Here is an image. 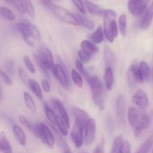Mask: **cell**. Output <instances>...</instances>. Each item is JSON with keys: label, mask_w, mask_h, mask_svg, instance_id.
Returning <instances> with one entry per match:
<instances>
[{"label": "cell", "mask_w": 153, "mask_h": 153, "mask_svg": "<svg viewBox=\"0 0 153 153\" xmlns=\"http://www.w3.org/2000/svg\"><path fill=\"white\" fill-rule=\"evenodd\" d=\"M23 62H24L25 66H26V68H27V70L29 72H31L32 74H35L36 72L35 68L34 66L33 63H32V60L29 59V57L28 56H23Z\"/></svg>", "instance_id": "cell-42"}, {"label": "cell", "mask_w": 153, "mask_h": 153, "mask_svg": "<svg viewBox=\"0 0 153 153\" xmlns=\"http://www.w3.org/2000/svg\"><path fill=\"white\" fill-rule=\"evenodd\" d=\"M50 126H51V128L52 129L54 133V136H55V140H56L57 143L59 146L60 148L62 149V150L63 151L64 153H72L71 150L70 146L68 144V143L63 139L62 135L60 134V132L59 131L58 128H56V126H53V125L50 124Z\"/></svg>", "instance_id": "cell-14"}, {"label": "cell", "mask_w": 153, "mask_h": 153, "mask_svg": "<svg viewBox=\"0 0 153 153\" xmlns=\"http://www.w3.org/2000/svg\"><path fill=\"white\" fill-rule=\"evenodd\" d=\"M2 90H1V86H0V101L2 99Z\"/></svg>", "instance_id": "cell-55"}, {"label": "cell", "mask_w": 153, "mask_h": 153, "mask_svg": "<svg viewBox=\"0 0 153 153\" xmlns=\"http://www.w3.org/2000/svg\"><path fill=\"white\" fill-rule=\"evenodd\" d=\"M119 29L123 36L127 34V17L126 14H121L119 17Z\"/></svg>", "instance_id": "cell-36"}, {"label": "cell", "mask_w": 153, "mask_h": 153, "mask_svg": "<svg viewBox=\"0 0 153 153\" xmlns=\"http://www.w3.org/2000/svg\"><path fill=\"white\" fill-rule=\"evenodd\" d=\"M0 152L2 153H12L11 143L4 132L0 133Z\"/></svg>", "instance_id": "cell-22"}, {"label": "cell", "mask_w": 153, "mask_h": 153, "mask_svg": "<svg viewBox=\"0 0 153 153\" xmlns=\"http://www.w3.org/2000/svg\"><path fill=\"white\" fill-rule=\"evenodd\" d=\"M23 99H24V102L27 108L30 110L32 113H35L37 111L36 104H35V101L32 98V97L29 95L28 92H23Z\"/></svg>", "instance_id": "cell-31"}, {"label": "cell", "mask_w": 153, "mask_h": 153, "mask_svg": "<svg viewBox=\"0 0 153 153\" xmlns=\"http://www.w3.org/2000/svg\"><path fill=\"white\" fill-rule=\"evenodd\" d=\"M0 76H1V78H2V80H3L5 84H7L8 86H12V80L9 76V74L5 71L2 70V68H0Z\"/></svg>", "instance_id": "cell-43"}, {"label": "cell", "mask_w": 153, "mask_h": 153, "mask_svg": "<svg viewBox=\"0 0 153 153\" xmlns=\"http://www.w3.org/2000/svg\"><path fill=\"white\" fill-rule=\"evenodd\" d=\"M83 126L78 123L75 122L73 128L70 133V137L71 140L73 141L75 147L77 149L80 148L83 146L84 137H83Z\"/></svg>", "instance_id": "cell-8"}, {"label": "cell", "mask_w": 153, "mask_h": 153, "mask_svg": "<svg viewBox=\"0 0 153 153\" xmlns=\"http://www.w3.org/2000/svg\"><path fill=\"white\" fill-rule=\"evenodd\" d=\"M104 37H105V35H104L103 28L99 26L97 28L96 30L92 33L91 39H92L93 43H95V45H98V44H101L104 42Z\"/></svg>", "instance_id": "cell-27"}, {"label": "cell", "mask_w": 153, "mask_h": 153, "mask_svg": "<svg viewBox=\"0 0 153 153\" xmlns=\"http://www.w3.org/2000/svg\"><path fill=\"white\" fill-rule=\"evenodd\" d=\"M114 82V72L111 67H107L104 73V83L107 90H111Z\"/></svg>", "instance_id": "cell-21"}, {"label": "cell", "mask_w": 153, "mask_h": 153, "mask_svg": "<svg viewBox=\"0 0 153 153\" xmlns=\"http://www.w3.org/2000/svg\"><path fill=\"white\" fill-rule=\"evenodd\" d=\"M45 6L48 7L49 8L54 15L59 19L61 21L64 22V23H68V24L74 25V26H80L78 20L76 18L74 14L71 13L70 11H68L65 8H62L59 5H54V4H45Z\"/></svg>", "instance_id": "cell-4"}, {"label": "cell", "mask_w": 153, "mask_h": 153, "mask_svg": "<svg viewBox=\"0 0 153 153\" xmlns=\"http://www.w3.org/2000/svg\"><path fill=\"white\" fill-rule=\"evenodd\" d=\"M132 103L137 106L140 110H146L149 106V100L148 95L142 89H138L132 96Z\"/></svg>", "instance_id": "cell-9"}, {"label": "cell", "mask_w": 153, "mask_h": 153, "mask_svg": "<svg viewBox=\"0 0 153 153\" xmlns=\"http://www.w3.org/2000/svg\"><path fill=\"white\" fill-rule=\"evenodd\" d=\"M18 120H19V122H20V123H21V124L23 125L26 128H27L28 130L32 131V124H31V123H29V121L27 120V118H26L25 116H23V115H20V116L18 117Z\"/></svg>", "instance_id": "cell-45"}, {"label": "cell", "mask_w": 153, "mask_h": 153, "mask_svg": "<svg viewBox=\"0 0 153 153\" xmlns=\"http://www.w3.org/2000/svg\"><path fill=\"white\" fill-rule=\"evenodd\" d=\"M85 5H86V7L89 12L92 14V15L101 16L104 14V10L100 6H98V5L89 1V0H85Z\"/></svg>", "instance_id": "cell-23"}, {"label": "cell", "mask_w": 153, "mask_h": 153, "mask_svg": "<svg viewBox=\"0 0 153 153\" xmlns=\"http://www.w3.org/2000/svg\"><path fill=\"white\" fill-rule=\"evenodd\" d=\"M29 87L30 88L31 90L32 91V92L35 94V96H36L38 99L41 100V101L43 100V94H42V89H41L40 85L38 84V83L36 80L31 79L30 81H29Z\"/></svg>", "instance_id": "cell-28"}, {"label": "cell", "mask_w": 153, "mask_h": 153, "mask_svg": "<svg viewBox=\"0 0 153 153\" xmlns=\"http://www.w3.org/2000/svg\"><path fill=\"white\" fill-rule=\"evenodd\" d=\"M56 128L62 136H67L68 134L69 128L68 127L64 120L59 116H57L56 118Z\"/></svg>", "instance_id": "cell-35"}, {"label": "cell", "mask_w": 153, "mask_h": 153, "mask_svg": "<svg viewBox=\"0 0 153 153\" xmlns=\"http://www.w3.org/2000/svg\"><path fill=\"white\" fill-rule=\"evenodd\" d=\"M5 68L8 71V74L11 75H14L16 72L15 65H14V62L12 60H8L5 63Z\"/></svg>", "instance_id": "cell-47"}, {"label": "cell", "mask_w": 153, "mask_h": 153, "mask_svg": "<svg viewBox=\"0 0 153 153\" xmlns=\"http://www.w3.org/2000/svg\"><path fill=\"white\" fill-rule=\"evenodd\" d=\"M71 78L73 82L74 83V84L76 85L77 87L81 88L83 85V78H82V76L80 74L78 71L75 69H73L71 71Z\"/></svg>", "instance_id": "cell-38"}, {"label": "cell", "mask_w": 153, "mask_h": 153, "mask_svg": "<svg viewBox=\"0 0 153 153\" xmlns=\"http://www.w3.org/2000/svg\"><path fill=\"white\" fill-rule=\"evenodd\" d=\"M42 2H43L44 5H45V4H51L52 3V1L51 0H41Z\"/></svg>", "instance_id": "cell-52"}, {"label": "cell", "mask_w": 153, "mask_h": 153, "mask_svg": "<svg viewBox=\"0 0 153 153\" xmlns=\"http://www.w3.org/2000/svg\"><path fill=\"white\" fill-rule=\"evenodd\" d=\"M18 75H19V77H20V80L23 82V84H25L26 86H29V81H30L31 79H29V77L28 76V75H27V74H26V72H25V71L20 67H19V68H18Z\"/></svg>", "instance_id": "cell-41"}, {"label": "cell", "mask_w": 153, "mask_h": 153, "mask_svg": "<svg viewBox=\"0 0 153 153\" xmlns=\"http://www.w3.org/2000/svg\"><path fill=\"white\" fill-rule=\"evenodd\" d=\"M33 56H34V59H35V62H36V64H37V66H38V69H39V71L42 72V74L44 75V76H45L47 78L49 79L50 78L49 70H48V69L46 68V66H45V65L42 63V62L41 61L40 59L38 58V56L37 54H34Z\"/></svg>", "instance_id": "cell-37"}, {"label": "cell", "mask_w": 153, "mask_h": 153, "mask_svg": "<svg viewBox=\"0 0 153 153\" xmlns=\"http://www.w3.org/2000/svg\"><path fill=\"white\" fill-rule=\"evenodd\" d=\"M23 2L24 3L26 11L29 14V15L32 17H35V8L33 6V4H32V0H23Z\"/></svg>", "instance_id": "cell-40"}, {"label": "cell", "mask_w": 153, "mask_h": 153, "mask_svg": "<svg viewBox=\"0 0 153 153\" xmlns=\"http://www.w3.org/2000/svg\"><path fill=\"white\" fill-rule=\"evenodd\" d=\"M153 20V1L149 6H147L142 20L140 23V28L143 30L148 29Z\"/></svg>", "instance_id": "cell-16"}, {"label": "cell", "mask_w": 153, "mask_h": 153, "mask_svg": "<svg viewBox=\"0 0 153 153\" xmlns=\"http://www.w3.org/2000/svg\"><path fill=\"white\" fill-rule=\"evenodd\" d=\"M104 60L107 67H113L117 63V56L109 46L104 47Z\"/></svg>", "instance_id": "cell-18"}, {"label": "cell", "mask_w": 153, "mask_h": 153, "mask_svg": "<svg viewBox=\"0 0 153 153\" xmlns=\"http://www.w3.org/2000/svg\"><path fill=\"white\" fill-rule=\"evenodd\" d=\"M123 142H124V140H123V135H118L113 140L110 153H120Z\"/></svg>", "instance_id": "cell-33"}, {"label": "cell", "mask_w": 153, "mask_h": 153, "mask_svg": "<svg viewBox=\"0 0 153 153\" xmlns=\"http://www.w3.org/2000/svg\"><path fill=\"white\" fill-rule=\"evenodd\" d=\"M80 47H81L82 51L92 56L93 54L97 53L99 51V48L95 43L88 40L83 41L80 44Z\"/></svg>", "instance_id": "cell-20"}, {"label": "cell", "mask_w": 153, "mask_h": 153, "mask_svg": "<svg viewBox=\"0 0 153 153\" xmlns=\"http://www.w3.org/2000/svg\"><path fill=\"white\" fill-rule=\"evenodd\" d=\"M6 3L10 4V5H13V2H14V0H4Z\"/></svg>", "instance_id": "cell-53"}, {"label": "cell", "mask_w": 153, "mask_h": 153, "mask_svg": "<svg viewBox=\"0 0 153 153\" xmlns=\"http://www.w3.org/2000/svg\"><path fill=\"white\" fill-rule=\"evenodd\" d=\"M87 81L90 86L92 94V99L95 105L101 110L105 108V98H104V86L102 82L96 75L88 76Z\"/></svg>", "instance_id": "cell-3"}, {"label": "cell", "mask_w": 153, "mask_h": 153, "mask_svg": "<svg viewBox=\"0 0 153 153\" xmlns=\"http://www.w3.org/2000/svg\"><path fill=\"white\" fill-rule=\"evenodd\" d=\"M128 80L130 84L134 85V83H143L144 80L140 73L139 68V65L136 62L132 63L128 72Z\"/></svg>", "instance_id": "cell-11"}, {"label": "cell", "mask_w": 153, "mask_h": 153, "mask_svg": "<svg viewBox=\"0 0 153 153\" xmlns=\"http://www.w3.org/2000/svg\"><path fill=\"white\" fill-rule=\"evenodd\" d=\"M17 28L18 29L19 32H20L23 38V40L24 41L25 43L30 48H33L34 43L32 40H31V36L29 34V28H28L27 25L25 22H20V23H17Z\"/></svg>", "instance_id": "cell-17"}, {"label": "cell", "mask_w": 153, "mask_h": 153, "mask_svg": "<svg viewBox=\"0 0 153 153\" xmlns=\"http://www.w3.org/2000/svg\"><path fill=\"white\" fill-rule=\"evenodd\" d=\"M85 143L86 145H91L94 142L96 132V123L92 118H89L84 128Z\"/></svg>", "instance_id": "cell-12"}, {"label": "cell", "mask_w": 153, "mask_h": 153, "mask_svg": "<svg viewBox=\"0 0 153 153\" xmlns=\"http://www.w3.org/2000/svg\"><path fill=\"white\" fill-rule=\"evenodd\" d=\"M152 153H153V149H152Z\"/></svg>", "instance_id": "cell-57"}, {"label": "cell", "mask_w": 153, "mask_h": 153, "mask_svg": "<svg viewBox=\"0 0 153 153\" xmlns=\"http://www.w3.org/2000/svg\"><path fill=\"white\" fill-rule=\"evenodd\" d=\"M44 108H45V114H46V117L47 118H48V121H49L50 124L56 126L57 115L56 114L54 110H53L51 107H49L46 103H45V105H44Z\"/></svg>", "instance_id": "cell-29"}, {"label": "cell", "mask_w": 153, "mask_h": 153, "mask_svg": "<svg viewBox=\"0 0 153 153\" xmlns=\"http://www.w3.org/2000/svg\"><path fill=\"white\" fill-rule=\"evenodd\" d=\"M104 35L110 43L114 42L115 38L118 36L119 29L118 25L116 21L117 14L116 11L111 9L104 10Z\"/></svg>", "instance_id": "cell-2"}, {"label": "cell", "mask_w": 153, "mask_h": 153, "mask_svg": "<svg viewBox=\"0 0 153 153\" xmlns=\"http://www.w3.org/2000/svg\"><path fill=\"white\" fill-rule=\"evenodd\" d=\"M147 6L142 0H128V11L134 17H140L144 14Z\"/></svg>", "instance_id": "cell-10"}, {"label": "cell", "mask_w": 153, "mask_h": 153, "mask_svg": "<svg viewBox=\"0 0 153 153\" xmlns=\"http://www.w3.org/2000/svg\"><path fill=\"white\" fill-rule=\"evenodd\" d=\"M0 15L8 21H14L15 20V14L7 7L0 6Z\"/></svg>", "instance_id": "cell-34"}, {"label": "cell", "mask_w": 153, "mask_h": 153, "mask_svg": "<svg viewBox=\"0 0 153 153\" xmlns=\"http://www.w3.org/2000/svg\"><path fill=\"white\" fill-rule=\"evenodd\" d=\"M139 68L143 80H146V81L149 80L150 77H151V71H150L148 63L145 61L140 62V63L139 64Z\"/></svg>", "instance_id": "cell-32"}, {"label": "cell", "mask_w": 153, "mask_h": 153, "mask_svg": "<svg viewBox=\"0 0 153 153\" xmlns=\"http://www.w3.org/2000/svg\"><path fill=\"white\" fill-rule=\"evenodd\" d=\"M128 120L136 137H138L143 132L147 130L151 124L149 115L135 107H130L128 108Z\"/></svg>", "instance_id": "cell-1"}, {"label": "cell", "mask_w": 153, "mask_h": 153, "mask_svg": "<svg viewBox=\"0 0 153 153\" xmlns=\"http://www.w3.org/2000/svg\"><path fill=\"white\" fill-rule=\"evenodd\" d=\"M80 153H87V152H81Z\"/></svg>", "instance_id": "cell-56"}, {"label": "cell", "mask_w": 153, "mask_h": 153, "mask_svg": "<svg viewBox=\"0 0 153 153\" xmlns=\"http://www.w3.org/2000/svg\"><path fill=\"white\" fill-rule=\"evenodd\" d=\"M116 112L119 121L122 124H124L126 122V103L123 95H120L117 97L116 102Z\"/></svg>", "instance_id": "cell-13"}, {"label": "cell", "mask_w": 153, "mask_h": 153, "mask_svg": "<svg viewBox=\"0 0 153 153\" xmlns=\"http://www.w3.org/2000/svg\"><path fill=\"white\" fill-rule=\"evenodd\" d=\"M142 1L144 2V3H146L147 5H148L150 1H151V0H142Z\"/></svg>", "instance_id": "cell-54"}, {"label": "cell", "mask_w": 153, "mask_h": 153, "mask_svg": "<svg viewBox=\"0 0 153 153\" xmlns=\"http://www.w3.org/2000/svg\"><path fill=\"white\" fill-rule=\"evenodd\" d=\"M153 146V133L141 144L135 153H149Z\"/></svg>", "instance_id": "cell-24"}, {"label": "cell", "mask_w": 153, "mask_h": 153, "mask_svg": "<svg viewBox=\"0 0 153 153\" xmlns=\"http://www.w3.org/2000/svg\"><path fill=\"white\" fill-rule=\"evenodd\" d=\"M25 23H26L28 28H29V34H30L31 38H32L34 40L37 41V42H40L41 40H42V35H41V32H39L38 28L35 25L32 24L30 22L26 21Z\"/></svg>", "instance_id": "cell-30"}, {"label": "cell", "mask_w": 153, "mask_h": 153, "mask_svg": "<svg viewBox=\"0 0 153 153\" xmlns=\"http://www.w3.org/2000/svg\"><path fill=\"white\" fill-rule=\"evenodd\" d=\"M39 131H40V139L51 149H53L55 146V136L52 131V129L43 123H39Z\"/></svg>", "instance_id": "cell-5"}, {"label": "cell", "mask_w": 153, "mask_h": 153, "mask_svg": "<svg viewBox=\"0 0 153 153\" xmlns=\"http://www.w3.org/2000/svg\"><path fill=\"white\" fill-rule=\"evenodd\" d=\"M56 104L57 111H58L59 113L60 117L64 120V122L66 123L68 127L70 128V120H69L68 115L67 111H66L62 102L60 100L56 99Z\"/></svg>", "instance_id": "cell-25"}, {"label": "cell", "mask_w": 153, "mask_h": 153, "mask_svg": "<svg viewBox=\"0 0 153 153\" xmlns=\"http://www.w3.org/2000/svg\"><path fill=\"white\" fill-rule=\"evenodd\" d=\"M120 153H131V146L128 141L126 140L123 142Z\"/></svg>", "instance_id": "cell-49"}, {"label": "cell", "mask_w": 153, "mask_h": 153, "mask_svg": "<svg viewBox=\"0 0 153 153\" xmlns=\"http://www.w3.org/2000/svg\"><path fill=\"white\" fill-rule=\"evenodd\" d=\"M52 71L55 77L56 78V80L59 83V84L64 89H69V87H70V83H69L68 76L67 71H66L64 66L62 64H60V63L55 64V66H54Z\"/></svg>", "instance_id": "cell-6"}, {"label": "cell", "mask_w": 153, "mask_h": 153, "mask_svg": "<svg viewBox=\"0 0 153 153\" xmlns=\"http://www.w3.org/2000/svg\"><path fill=\"white\" fill-rule=\"evenodd\" d=\"M72 113H73L74 117L75 119V122L78 123L79 124L83 126V128H85L87 121L89 119V114L86 113V111L80 108H78V107H73L72 108Z\"/></svg>", "instance_id": "cell-15"}, {"label": "cell", "mask_w": 153, "mask_h": 153, "mask_svg": "<svg viewBox=\"0 0 153 153\" xmlns=\"http://www.w3.org/2000/svg\"><path fill=\"white\" fill-rule=\"evenodd\" d=\"M13 134L17 140V142L21 146H25L26 144V135L23 129L17 125H14L12 128Z\"/></svg>", "instance_id": "cell-19"}, {"label": "cell", "mask_w": 153, "mask_h": 153, "mask_svg": "<svg viewBox=\"0 0 153 153\" xmlns=\"http://www.w3.org/2000/svg\"><path fill=\"white\" fill-rule=\"evenodd\" d=\"M75 67H76V70H77V71L80 73V74L81 75V76H85V77H86V78H87V74H86V71L85 70L84 67H83V62H82L80 59H77L75 61Z\"/></svg>", "instance_id": "cell-44"}, {"label": "cell", "mask_w": 153, "mask_h": 153, "mask_svg": "<svg viewBox=\"0 0 153 153\" xmlns=\"http://www.w3.org/2000/svg\"><path fill=\"white\" fill-rule=\"evenodd\" d=\"M78 56H79V58H80V60L83 63H86L87 62H89V60L92 59V55L84 52V51H82V50H80V51H79Z\"/></svg>", "instance_id": "cell-46"}, {"label": "cell", "mask_w": 153, "mask_h": 153, "mask_svg": "<svg viewBox=\"0 0 153 153\" xmlns=\"http://www.w3.org/2000/svg\"><path fill=\"white\" fill-rule=\"evenodd\" d=\"M42 89H44L45 92H51V85H50L49 82L47 79H44L42 82Z\"/></svg>", "instance_id": "cell-51"}, {"label": "cell", "mask_w": 153, "mask_h": 153, "mask_svg": "<svg viewBox=\"0 0 153 153\" xmlns=\"http://www.w3.org/2000/svg\"><path fill=\"white\" fill-rule=\"evenodd\" d=\"M74 5H75L77 9L80 11V13L83 14H86V10H85L84 4H83L82 0H71Z\"/></svg>", "instance_id": "cell-48"}, {"label": "cell", "mask_w": 153, "mask_h": 153, "mask_svg": "<svg viewBox=\"0 0 153 153\" xmlns=\"http://www.w3.org/2000/svg\"><path fill=\"white\" fill-rule=\"evenodd\" d=\"M74 16L77 19V20H78L79 23H80V26H83V27H85L87 29H89V30H92V29H93L95 28V23L92 20L86 18V17L83 16L82 14L76 13V14H74Z\"/></svg>", "instance_id": "cell-26"}, {"label": "cell", "mask_w": 153, "mask_h": 153, "mask_svg": "<svg viewBox=\"0 0 153 153\" xmlns=\"http://www.w3.org/2000/svg\"><path fill=\"white\" fill-rule=\"evenodd\" d=\"M37 55L48 70L53 71L55 64H54L53 56L49 48L45 46H42L38 49Z\"/></svg>", "instance_id": "cell-7"}, {"label": "cell", "mask_w": 153, "mask_h": 153, "mask_svg": "<svg viewBox=\"0 0 153 153\" xmlns=\"http://www.w3.org/2000/svg\"><path fill=\"white\" fill-rule=\"evenodd\" d=\"M13 5L15 7V8L17 10V11H18L20 14H22V15H24V14L27 12L24 3H23V0H14Z\"/></svg>", "instance_id": "cell-39"}, {"label": "cell", "mask_w": 153, "mask_h": 153, "mask_svg": "<svg viewBox=\"0 0 153 153\" xmlns=\"http://www.w3.org/2000/svg\"><path fill=\"white\" fill-rule=\"evenodd\" d=\"M104 138H102V140L100 141L98 145H97V146L95 148V149H94L93 151V153H104Z\"/></svg>", "instance_id": "cell-50"}]
</instances>
